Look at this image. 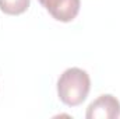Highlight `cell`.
<instances>
[{"label":"cell","mask_w":120,"mask_h":119,"mask_svg":"<svg viewBox=\"0 0 120 119\" xmlns=\"http://www.w3.org/2000/svg\"><path fill=\"white\" fill-rule=\"evenodd\" d=\"M91 90L90 74L80 67H70L60 74L57 80V97L67 107L81 105Z\"/></svg>","instance_id":"obj_1"},{"label":"cell","mask_w":120,"mask_h":119,"mask_svg":"<svg viewBox=\"0 0 120 119\" xmlns=\"http://www.w3.org/2000/svg\"><path fill=\"white\" fill-rule=\"evenodd\" d=\"M87 119H117L120 116V101L112 94L99 95L87 108Z\"/></svg>","instance_id":"obj_2"},{"label":"cell","mask_w":120,"mask_h":119,"mask_svg":"<svg viewBox=\"0 0 120 119\" xmlns=\"http://www.w3.org/2000/svg\"><path fill=\"white\" fill-rule=\"evenodd\" d=\"M41 6L60 23H71L80 13L81 0H38Z\"/></svg>","instance_id":"obj_3"},{"label":"cell","mask_w":120,"mask_h":119,"mask_svg":"<svg viewBox=\"0 0 120 119\" xmlns=\"http://www.w3.org/2000/svg\"><path fill=\"white\" fill-rule=\"evenodd\" d=\"M31 4V0H0V10L7 16L24 14Z\"/></svg>","instance_id":"obj_4"}]
</instances>
